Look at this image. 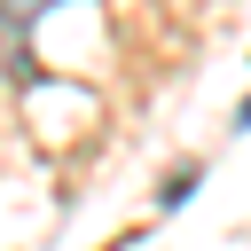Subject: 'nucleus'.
<instances>
[{
	"mask_svg": "<svg viewBox=\"0 0 251 251\" xmlns=\"http://www.w3.org/2000/svg\"><path fill=\"white\" fill-rule=\"evenodd\" d=\"M39 8H47V0H0V16H8V24H31Z\"/></svg>",
	"mask_w": 251,
	"mask_h": 251,
	"instance_id": "f257e3e1",
	"label": "nucleus"
}]
</instances>
